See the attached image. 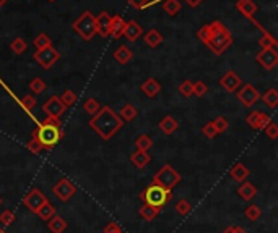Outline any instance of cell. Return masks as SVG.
Here are the masks:
<instances>
[{
	"instance_id": "6",
	"label": "cell",
	"mask_w": 278,
	"mask_h": 233,
	"mask_svg": "<svg viewBox=\"0 0 278 233\" xmlns=\"http://www.w3.org/2000/svg\"><path fill=\"white\" fill-rule=\"evenodd\" d=\"M73 29L85 41H91L96 36V16L90 10H85L73 23Z\"/></svg>"
},
{
	"instance_id": "32",
	"label": "cell",
	"mask_w": 278,
	"mask_h": 233,
	"mask_svg": "<svg viewBox=\"0 0 278 233\" xmlns=\"http://www.w3.org/2000/svg\"><path fill=\"white\" fill-rule=\"evenodd\" d=\"M163 10L168 13L169 16H176L180 12V2L179 0H166L163 3Z\"/></svg>"
},
{
	"instance_id": "39",
	"label": "cell",
	"mask_w": 278,
	"mask_h": 233,
	"mask_svg": "<svg viewBox=\"0 0 278 233\" xmlns=\"http://www.w3.org/2000/svg\"><path fill=\"white\" fill-rule=\"evenodd\" d=\"M30 91L36 96L43 94V92L46 91V83L41 80V78H34V80L30 83Z\"/></svg>"
},
{
	"instance_id": "28",
	"label": "cell",
	"mask_w": 278,
	"mask_h": 233,
	"mask_svg": "<svg viewBox=\"0 0 278 233\" xmlns=\"http://www.w3.org/2000/svg\"><path fill=\"white\" fill-rule=\"evenodd\" d=\"M261 99L267 107L275 109V107L278 105V91L275 89V87H270L268 91H265V94L261 96Z\"/></svg>"
},
{
	"instance_id": "34",
	"label": "cell",
	"mask_w": 278,
	"mask_h": 233,
	"mask_svg": "<svg viewBox=\"0 0 278 233\" xmlns=\"http://www.w3.org/2000/svg\"><path fill=\"white\" fill-rule=\"evenodd\" d=\"M153 146V141L148 134H140L137 139H135V147L137 151H148Z\"/></svg>"
},
{
	"instance_id": "43",
	"label": "cell",
	"mask_w": 278,
	"mask_h": 233,
	"mask_svg": "<svg viewBox=\"0 0 278 233\" xmlns=\"http://www.w3.org/2000/svg\"><path fill=\"white\" fill-rule=\"evenodd\" d=\"M192 83H194V81H191V80H185V81L180 83L179 87H178L179 94L182 96V97H191V96H194V92H192Z\"/></svg>"
},
{
	"instance_id": "13",
	"label": "cell",
	"mask_w": 278,
	"mask_h": 233,
	"mask_svg": "<svg viewBox=\"0 0 278 233\" xmlns=\"http://www.w3.org/2000/svg\"><path fill=\"white\" fill-rule=\"evenodd\" d=\"M220 86L223 87L226 92H236L243 86V80L239 78L238 73H234L233 70L226 72L223 76L220 78Z\"/></svg>"
},
{
	"instance_id": "41",
	"label": "cell",
	"mask_w": 278,
	"mask_h": 233,
	"mask_svg": "<svg viewBox=\"0 0 278 233\" xmlns=\"http://www.w3.org/2000/svg\"><path fill=\"white\" fill-rule=\"evenodd\" d=\"M34 45H36V49H44V47H49V45H52V41L49 39V36L48 34H44V32H41V34L36 36V39H34Z\"/></svg>"
},
{
	"instance_id": "5",
	"label": "cell",
	"mask_w": 278,
	"mask_h": 233,
	"mask_svg": "<svg viewBox=\"0 0 278 233\" xmlns=\"http://www.w3.org/2000/svg\"><path fill=\"white\" fill-rule=\"evenodd\" d=\"M180 178H182V176H180V174L174 169L173 165L164 164L158 172H156L155 175H153V181H151V183L158 185V186H161V188H164V189L173 191L176 186L180 183Z\"/></svg>"
},
{
	"instance_id": "33",
	"label": "cell",
	"mask_w": 278,
	"mask_h": 233,
	"mask_svg": "<svg viewBox=\"0 0 278 233\" xmlns=\"http://www.w3.org/2000/svg\"><path fill=\"white\" fill-rule=\"evenodd\" d=\"M10 49H12L13 54L20 55L23 52H26L28 44H26V41L23 39V37H15V39H13L12 43H10Z\"/></svg>"
},
{
	"instance_id": "47",
	"label": "cell",
	"mask_w": 278,
	"mask_h": 233,
	"mask_svg": "<svg viewBox=\"0 0 278 233\" xmlns=\"http://www.w3.org/2000/svg\"><path fill=\"white\" fill-rule=\"evenodd\" d=\"M202 133L205 134V136L208 138V139H213L216 136V130H215V127H213V123L212 122H208V123H205L203 125V128H202Z\"/></svg>"
},
{
	"instance_id": "37",
	"label": "cell",
	"mask_w": 278,
	"mask_h": 233,
	"mask_svg": "<svg viewBox=\"0 0 278 233\" xmlns=\"http://www.w3.org/2000/svg\"><path fill=\"white\" fill-rule=\"evenodd\" d=\"M176 212L179 214V216H187L189 212L192 211V206H191V203L187 201V199H179L178 203H176Z\"/></svg>"
},
{
	"instance_id": "12",
	"label": "cell",
	"mask_w": 278,
	"mask_h": 233,
	"mask_svg": "<svg viewBox=\"0 0 278 233\" xmlns=\"http://www.w3.org/2000/svg\"><path fill=\"white\" fill-rule=\"evenodd\" d=\"M65 109L67 107L62 104V101H60L59 96H50L43 105V112L49 116V118H59V116L65 112Z\"/></svg>"
},
{
	"instance_id": "42",
	"label": "cell",
	"mask_w": 278,
	"mask_h": 233,
	"mask_svg": "<svg viewBox=\"0 0 278 233\" xmlns=\"http://www.w3.org/2000/svg\"><path fill=\"white\" fill-rule=\"evenodd\" d=\"M213 127H215V130H216V133L218 134H221V133H225L226 130H228V127H229V123H228V120L225 118V116H216L215 120H213Z\"/></svg>"
},
{
	"instance_id": "16",
	"label": "cell",
	"mask_w": 278,
	"mask_h": 233,
	"mask_svg": "<svg viewBox=\"0 0 278 233\" xmlns=\"http://www.w3.org/2000/svg\"><path fill=\"white\" fill-rule=\"evenodd\" d=\"M143 34L142 26L138 25L137 21H127L126 28H124V37L129 41V43H135L137 39H140V36Z\"/></svg>"
},
{
	"instance_id": "51",
	"label": "cell",
	"mask_w": 278,
	"mask_h": 233,
	"mask_svg": "<svg viewBox=\"0 0 278 233\" xmlns=\"http://www.w3.org/2000/svg\"><path fill=\"white\" fill-rule=\"evenodd\" d=\"M185 2H187V5H191V7H197L198 3L203 2V0H185Z\"/></svg>"
},
{
	"instance_id": "55",
	"label": "cell",
	"mask_w": 278,
	"mask_h": 233,
	"mask_svg": "<svg viewBox=\"0 0 278 233\" xmlns=\"http://www.w3.org/2000/svg\"><path fill=\"white\" fill-rule=\"evenodd\" d=\"M0 233H7L5 230H3V228H0Z\"/></svg>"
},
{
	"instance_id": "56",
	"label": "cell",
	"mask_w": 278,
	"mask_h": 233,
	"mask_svg": "<svg viewBox=\"0 0 278 233\" xmlns=\"http://www.w3.org/2000/svg\"><path fill=\"white\" fill-rule=\"evenodd\" d=\"M0 206H2V196H0Z\"/></svg>"
},
{
	"instance_id": "22",
	"label": "cell",
	"mask_w": 278,
	"mask_h": 233,
	"mask_svg": "<svg viewBox=\"0 0 278 233\" xmlns=\"http://www.w3.org/2000/svg\"><path fill=\"white\" fill-rule=\"evenodd\" d=\"M143 41H145V44L148 45V47L156 49L161 43H163V36H161V32L158 29H150L148 32H145Z\"/></svg>"
},
{
	"instance_id": "25",
	"label": "cell",
	"mask_w": 278,
	"mask_h": 233,
	"mask_svg": "<svg viewBox=\"0 0 278 233\" xmlns=\"http://www.w3.org/2000/svg\"><path fill=\"white\" fill-rule=\"evenodd\" d=\"M48 228L52 233H64V232H65V228H67V222H65V218H64V217H60V216L55 214L50 220H48Z\"/></svg>"
},
{
	"instance_id": "29",
	"label": "cell",
	"mask_w": 278,
	"mask_h": 233,
	"mask_svg": "<svg viewBox=\"0 0 278 233\" xmlns=\"http://www.w3.org/2000/svg\"><path fill=\"white\" fill-rule=\"evenodd\" d=\"M138 214H140V217L143 218V220L151 222V220H155L156 216L160 214V209L151 207V206H148V204H143V206L140 207V211H138Z\"/></svg>"
},
{
	"instance_id": "19",
	"label": "cell",
	"mask_w": 278,
	"mask_h": 233,
	"mask_svg": "<svg viewBox=\"0 0 278 233\" xmlns=\"http://www.w3.org/2000/svg\"><path fill=\"white\" fill-rule=\"evenodd\" d=\"M140 89H142V92H143V94H145L147 97L153 99V97H156V96L160 94L161 86H160V83L155 80V78H148L145 83H142Z\"/></svg>"
},
{
	"instance_id": "31",
	"label": "cell",
	"mask_w": 278,
	"mask_h": 233,
	"mask_svg": "<svg viewBox=\"0 0 278 233\" xmlns=\"http://www.w3.org/2000/svg\"><path fill=\"white\" fill-rule=\"evenodd\" d=\"M244 216L247 220H257V218H261L262 216V209L257 206V204H249L247 207H245V211H244Z\"/></svg>"
},
{
	"instance_id": "26",
	"label": "cell",
	"mask_w": 278,
	"mask_h": 233,
	"mask_svg": "<svg viewBox=\"0 0 278 233\" xmlns=\"http://www.w3.org/2000/svg\"><path fill=\"white\" fill-rule=\"evenodd\" d=\"M132 57H133V52L127 47V45H120V47L115 49V52H114V58L122 65L131 62Z\"/></svg>"
},
{
	"instance_id": "2",
	"label": "cell",
	"mask_w": 278,
	"mask_h": 233,
	"mask_svg": "<svg viewBox=\"0 0 278 233\" xmlns=\"http://www.w3.org/2000/svg\"><path fill=\"white\" fill-rule=\"evenodd\" d=\"M90 128L95 131L101 139L109 141L111 138H114L124 127L122 118L111 109V107L104 105L101 107L99 112L96 115L91 116V120L88 122Z\"/></svg>"
},
{
	"instance_id": "48",
	"label": "cell",
	"mask_w": 278,
	"mask_h": 233,
	"mask_svg": "<svg viewBox=\"0 0 278 233\" xmlns=\"http://www.w3.org/2000/svg\"><path fill=\"white\" fill-rule=\"evenodd\" d=\"M26 147L30 149V151L33 152V154H39L41 151H43V147L39 146V143L36 141V138H33V136H31V139H30V141H28Z\"/></svg>"
},
{
	"instance_id": "4",
	"label": "cell",
	"mask_w": 278,
	"mask_h": 233,
	"mask_svg": "<svg viewBox=\"0 0 278 233\" xmlns=\"http://www.w3.org/2000/svg\"><path fill=\"white\" fill-rule=\"evenodd\" d=\"M140 199L143 201V204H148V206L156 207L161 211L173 199V191L164 189L158 185L151 183L140 193Z\"/></svg>"
},
{
	"instance_id": "30",
	"label": "cell",
	"mask_w": 278,
	"mask_h": 233,
	"mask_svg": "<svg viewBox=\"0 0 278 233\" xmlns=\"http://www.w3.org/2000/svg\"><path fill=\"white\" fill-rule=\"evenodd\" d=\"M55 214H57V209H55L50 203H48V204H44V206L41 207L38 212H36V216H38L41 220L48 222V220H50V218L55 216Z\"/></svg>"
},
{
	"instance_id": "17",
	"label": "cell",
	"mask_w": 278,
	"mask_h": 233,
	"mask_svg": "<svg viewBox=\"0 0 278 233\" xmlns=\"http://www.w3.org/2000/svg\"><path fill=\"white\" fill-rule=\"evenodd\" d=\"M126 20H124L120 15H114L111 16V25H109V36L114 37V39H119L120 36L124 34V28H126Z\"/></svg>"
},
{
	"instance_id": "9",
	"label": "cell",
	"mask_w": 278,
	"mask_h": 233,
	"mask_svg": "<svg viewBox=\"0 0 278 233\" xmlns=\"http://www.w3.org/2000/svg\"><path fill=\"white\" fill-rule=\"evenodd\" d=\"M52 193H54L55 198L60 199V201L67 203L77 194V186L73 185L68 178H62L52 186Z\"/></svg>"
},
{
	"instance_id": "53",
	"label": "cell",
	"mask_w": 278,
	"mask_h": 233,
	"mask_svg": "<svg viewBox=\"0 0 278 233\" xmlns=\"http://www.w3.org/2000/svg\"><path fill=\"white\" fill-rule=\"evenodd\" d=\"M236 233H247V230L243 227H236Z\"/></svg>"
},
{
	"instance_id": "52",
	"label": "cell",
	"mask_w": 278,
	"mask_h": 233,
	"mask_svg": "<svg viewBox=\"0 0 278 233\" xmlns=\"http://www.w3.org/2000/svg\"><path fill=\"white\" fill-rule=\"evenodd\" d=\"M221 233H236V225H229V227H226L223 232Z\"/></svg>"
},
{
	"instance_id": "15",
	"label": "cell",
	"mask_w": 278,
	"mask_h": 233,
	"mask_svg": "<svg viewBox=\"0 0 278 233\" xmlns=\"http://www.w3.org/2000/svg\"><path fill=\"white\" fill-rule=\"evenodd\" d=\"M109 25H111V15L108 12H101L96 16V34L101 37H109Z\"/></svg>"
},
{
	"instance_id": "10",
	"label": "cell",
	"mask_w": 278,
	"mask_h": 233,
	"mask_svg": "<svg viewBox=\"0 0 278 233\" xmlns=\"http://www.w3.org/2000/svg\"><path fill=\"white\" fill-rule=\"evenodd\" d=\"M261 99V92L257 91L256 86L252 85H243L238 91V101L244 107H252L254 104H257V101Z\"/></svg>"
},
{
	"instance_id": "36",
	"label": "cell",
	"mask_w": 278,
	"mask_h": 233,
	"mask_svg": "<svg viewBox=\"0 0 278 233\" xmlns=\"http://www.w3.org/2000/svg\"><path fill=\"white\" fill-rule=\"evenodd\" d=\"M59 97H60V101H62V104L65 107H72L73 104H77V101H78L77 94L70 89H65V91H64V94L59 96Z\"/></svg>"
},
{
	"instance_id": "8",
	"label": "cell",
	"mask_w": 278,
	"mask_h": 233,
	"mask_svg": "<svg viewBox=\"0 0 278 233\" xmlns=\"http://www.w3.org/2000/svg\"><path fill=\"white\" fill-rule=\"evenodd\" d=\"M59 58H60V54L52 47V45L39 49L34 52V60L39 63V67L43 70H50L55 63L59 62Z\"/></svg>"
},
{
	"instance_id": "54",
	"label": "cell",
	"mask_w": 278,
	"mask_h": 233,
	"mask_svg": "<svg viewBox=\"0 0 278 233\" xmlns=\"http://www.w3.org/2000/svg\"><path fill=\"white\" fill-rule=\"evenodd\" d=\"M7 2H8V0H0V7H3V5H5Z\"/></svg>"
},
{
	"instance_id": "21",
	"label": "cell",
	"mask_w": 278,
	"mask_h": 233,
	"mask_svg": "<svg viewBox=\"0 0 278 233\" xmlns=\"http://www.w3.org/2000/svg\"><path fill=\"white\" fill-rule=\"evenodd\" d=\"M238 194L244 199V201H252L257 194V188L251 183V181H243L238 188Z\"/></svg>"
},
{
	"instance_id": "23",
	"label": "cell",
	"mask_w": 278,
	"mask_h": 233,
	"mask_svg": "<svg viewBox=\"0 0 278 233\" xmlns=\"http://www.w3.org/2000/svg\"><path fill=\"white\" fill-rule=\"evenodd\" d=\"M178 128H179L178 120H176L174 116H171V115H166L164 118L160 122V130L164 134H173Z\"/></svg>"
},
{
	"instance_id": "14",
	"label": "cell",
	"mask_w": 278,
	"mask_h": 233,
	"mask_svg": "<svg viewBox=\"0 0 278 233\" xmlns=\"http://www.w3.org/2000/svg\"><path fill=\"white\" fill-rule=\"evenodd\" d=\"M270 122H272L270 115L263 114L261 110H254L245 116V123L254 130H263Z\"/></svg>"
},
{
	"instance_id": "1",
	"label": "cell",
	"mask_w": 278,
	"mask_h": 233,
	"mask_svg": "<svg viewBox=\"0 0 278 233\" xmlns=\"http://www.w3.org/2000/svg\"><path fill=\"white\" fill-rule=\"evenodd\" d=\"M197 37L215 55H221L233 45V34L221 21H213L197 31Z\"/></svg>"
},
{
	"instance_id": "38",
	"label": "cell",
	"mask_w": 278,
	"mask_h": 233,
	"mask_svg": "<svg viewBox=\"0 0 278 233\" xmlns=\"http://www.w3.org/2000/svg\"><path fill=\"white\" fill-rule=\"evenodd\" d=\"M259 45H261L262 49H275L277 47V39L272 34L265 32L262 39H259Z\"/></svg>"
},
{
	"instance_id": "45",
	"label": "cell",
	"mask_w": 278,
	"mask_h": 233,
	"mask_svg": "<svg viewBox=\"0 0 278 233\" xmlns=\"http://www.w3.org/2000/svg\"><path fill=\"white\" fill-rule=\"evenodd\" d=\"M20 104L25 107V109L28 110V112H31L36 107V104H38V102H36V97L34 96H31V94H26V96H23L21 97V101H20Z\"/></svg>"
},
{
	"instance_id": "18",
	"label": "cell",
	"mask_w": 278,
	"mask_h": 233,
	"mask_svg": "<svg viewBox=\"0 0 278 233\" xmlns=\"http://www.w3.org/2000/svg\"><path fill=\"white\" fill-rule=\"evenodd\" d=\"M236 8H238V12L243 13L245 18H249V20H254V15L257 13V5L254 0H238Z\"/></svg>"
},
{
	"instance_id": "35",
	"label": "cell",
	"mask_w": 278,
	"mask_h": 233,
	"mask_svg": "<svg viewBox=\"0 0 278 233\" xmlns=\"http://www.w3.org/2000/svg\"><path fill=\"white\" fill-rule=\"evenodd\" d=\"M83 109H85L86 114H90L91 116L96 115L101 109V104L96 99H93V97H90V99L85 101V104H83Z\"/></svg>"
},
{
	"instance_id": "49",
	"label": "cell",
	"mask_w": 278,
	"mask_h": 233,
	"mask_svg": "<svg viewBox=\"0 0 278 233\" xmlns=\"http://www.w3.org/2000/svg\"><path fill=\"white\" fill-rule=\"evenodd\" d=\"M127 2H129V5H131V7L142 10V8H145L148 3H150V0H127Z\"/></svg>"
},
{
	"instance_id": "50",
	"label": "cell",
	"mask_w": 278,
	"mask_h": 233,
	"mask_svg": "<svg viewBox=\"0 0 278 233\" xmlns=\"http://www.w3.org/2000/svg\"><path fill=\"white\" fill-rule=\"evenodd\" d=\"M103 233H124V232H122V228H120L115 222H111V223H108V225H106V228H104Z\"/></svg>"
},
{
	"instance_id": "44",
	"label": "cell",
	"mask_w": 278,
	"mask_h": 233,
	"mask_svg": "<svg viewBox=\"0 0 278 233\" xmlns=\"http://www.w3.org/2000/svg\"><path fill=\"white\" fill-rule=\"evenodd\" d=\"M192 92H194V96L202 97L208 92V86L203 81H196V83H192Z\"/></svg>"
},
{
	"instance_id": "57",
	"label": "cell",
	"mask_w": 278,
	"mask_h": 233,
	"mask_svg": "<svg viewBox=\"0 0 278 233\" xmlns=\"http://www.w3.org/2000/svg\"><path fill=\"white\" fill-rule=\"evenodd\" d=\"M48 2H55V0H48Z\"/></svg>"
},
{
	"instance_id": "27",
	"label": "cell",
	"mask_w": 278,
	"mask_h": 233,
	"mask_svg": "<svg viewBox=\"0 0 278 233\" xmlns=\"http://www.w3.org/2000/svg\"><path fill=\"white\" fill-rule=\"evenodd\" d=\"M119 116L122 118L124 123H126V122H132V120H135L137 116H138V110L132 104H126V105L122 107V109H120Z\"/></svg>"
},
{
	"instance_id": "40",
	"label": "cell",
	"mask_w": 278,
	"mask_h": 233,
	"mask_svg": "<svg viewBox=\"0 0 278 233\" xmlns=\"http://www.w3.org/2000/svg\"><path fill=\"white\" fill-rule=\"evenodd\" d=\"M13 222H15V212L10 211V209H5V211L0 214V223H2L3 227L13 225Z\"/></svg>"
},
{
	"instance_id": "3",
	"label": "cell",
	"mask_w": 278,
	"mask_h": 233,
	"mask_svg": "<svg viewBox=\"0 0 278 233\" xmlns=\"http://www.w3.org/2000/svg\"><path fill=\"white\" fill-rule=\"evenodd\" d=\"M33 138H36V141L39 143V146L50 151L54 146H57L60 143V139L64 138L62 131V123L59 118H46L44 122H39L38 127L33 131Z\"/></svg>"
},
{
	"instance_id": "11",
	"label": "cell",
	"mask_w": 278,
	"mask_h": 233,
	"mask_svg": "<svg viewBox=\"0 0 278 233\" xmlns=\"http://www.w3.org/2000/svg\"><path fill=\"white\" fill-rule=\"evenodd\" d=\"M256 60L265 72H270L278 65V52L277 49H262L256 55Z\"/></svg>"
},
{
	"instance_id": "20",
	"label": "cell",
	"mask_w": 278,
	"mask_h": 233,
	"mask_svg": "<svg viewBox=\"0 0 278 233\" xmlns=\"http://www.w3.org/2000/svg\"><path fill=\"white\" fill-rule=\"evenodd\" d=\"M131 162L137 169H145V167L151 162V156L148 151H135L131 156Z\"/></svg>"
},
{
	"instance_id": "7",
	"label": "cell",
	"mask_w": 278,
	"mask_h": 233,
	"mask_svg": "<svg viewBox=\"0 0 278 233\" xmlns=\"http://www.w3.org/2000/svg\"><path fill=\"white\" fill-rule=\"evenodd\" d=\"M48 203H49L48 196H46V194H44L39 188L30 189V191H28L26 196L23 198V206H25L28 211L33 212V214L38 212L39 209L43 207L44 204H48Z\"/></svg>"
},
{
	"instance_id": "24",
	"label": "cell",
	"mask_w": 278,
	"mask_h": 233,
	"mask_svg": "<svg viewBox=\"0 0 278 233\" xmlns=\"http://www.w3.org/2000/svg\"><path fill=\"white\" fill-rule=\"evenodd\" d=\"M229 175H231V178L236 181H245V178L249 176V169L244 164L238 162V164H234L233 169L229 170Z\"/></svg>"
},
{
	"instance_id": "46",
	"label": "cell",
	"mask_w": 278,
	"mask_h": 233,
	"mask_svg": "<svg viewBox=\"0 0 278 233\" xmlns=\"http://www.w3.org/2000/svg\"><path fill=\"white\" fill-rule=\"evenodd\" d=\"M263 131H265V134L270 139H277L278 138V125L275 122H270L265 128H263Z\"/></svg>"
}]
</instances>
